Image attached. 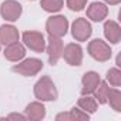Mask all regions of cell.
Instances as JSON below:
<instances>
[{"label":"cell","mask_w":121,"mask_h":121,"mask_svg":"<svg viewBox=\"0 0 121 121\" xmlns=\"http://www.w3.org/2000/svg\"><path fill=\"white\" fill-rule=\"evenodd\" d=\"M34 97L39 101H56L58 97L57 88L48 76H43L34 84Z\"/></svg>","instance_id":"cell-1"},{"label":"cell","mask_w":121,"mask_h":121,"mask_svg":"<svg viewBox=\"0 0 121 121\" xmlns=\"http://www.w3.org/2000/svg\"><path fill=\"white\" fill-rule=\"evenodd\" d=\"M88 54L97 60V61L100 63H104V61H108V60L111 58V48H110V44H107L104 40L101 39H94L88 43Z\"/></svg>","instance_id":"cell-2"},{"label":"cell","mask_w":121,"mask_h":121,"mask_svg":"<svg viewBox=\"0 0 121 121\" xmlns=\"http://www.w3.org/2000/svg\"><path fill=\"white\" fill-rule=\"evenodd\" d=\"M46 30L48 36H54V37H63L67 34L69 31V20L66 16L57 14V16H51L47 19L46 22Z\"/></svg>","instance_id":"cell-3"},{"label":"cell","mask_w":121,"mask_h":121,"mask_svg":"<svg viewBox=\"0 0 121 121\" xmlns=\"http://www.w3.org/2000/svg\"><path fill=\"white\" fill-rule=\"evenodd\" d=\"M41 69H43L41 60H39V58H26L22 63L14 64L12 67V71L19 73L20 76H24V77H33L37 73H40Z\"/></svg>","instance_id":"cell-4"},{"label":"cell","mask_w":121,"mask_h":121,"mask_svg":"<svg viewBox=\"0 0 121 121\" xmlns=\"http://www.w3.org/2000/svg\"><path fill=\"white\" fill-rule=\"evenodd\" d=\"M93 33L90 22L84 17H78L71 24V36L76 41H87Z\"/></svg>","instance_id":"cell-5"},{"label":"cell","mask_w":121,"mask_h":121,"mask_svg":"<svg viewBox=\"0 0 121 121\" xmlns=\"http://www.w3.org/2000/svg\"><path fill=\"white\" fill-rule=\"evenodd\" d=\"M24 46H27L30 50L36 53H43L46 50V40L43 33L40 31H24L22 34Z\"/></svg>","instance_id":"cell-6"},{"label":"cell","mask_w":121,"mask_h":121,"mask_svg":"<svg viewBox=\"0 0 121 121\" xmlns=\"http://www.w3.org/2000/svg\"><path fill=\"white\" fill-rule=\"evenodd\" d=\"M61 57H64V60L67 61V64L74 66V67H78L83 63V48L77 43H69L66 47H63Z\"/></svg>","instance_id":"cell-7"},{"label":"cell","mask_w":121,"mask_h":121,"mask_svg":"<svg viewBox=\"0 0 121 121\" xmlns=\"http://www.w3.org/2000/svg\"><path fill=\"white\" fill-rule=\"evenodd\" d=\"M22 12H23V7L16 0H6L0 6V14H2V17L6 22L13 23L16 20H19V17L22 16Z\"/></svg>","instance_id":"cell-8"},{"label":"cell","mask_w":121,"mask_h":121,"mask_svg":"<svg viewBox=\"0 0 121 121\" xmlns=\"http://www.w3.org/2000/svg\"><path fill=\"white\" fill-rule=\"evenodd\" d=\"M46 51H47V56H48V63L51 66H56L58 63V60L61 58V54H63V41H61V37L48 36Z\"/></svg>","instance_id":"cell-9"},{"label":"cell","mask_w":121,"mask_h":121,"mask_svg":"<svg viewBox=\"0 0 121 121\" xmlns=\"http://www.w3.org/2000/svg\"><path fill=\"white\" fill-rule=\"evenodd\" d=\"M6 60H9V61H20V60H23L26 57V48L22 43L19 41H14L12 44H7L4 51H3Z\"/></svg>","instance_id":"cell-10"},{"label":"cell","mask_w":121,"mask_h":121,"mask_svg":"<svg viewBox=\"0 0 121 121\" xmlns=\"http://www.w3.org/2000/svg\"><path fill=\"white\" fill-rule=\"evenodd\" d=\"M108 16V7L104 3L100 2H93L88 7H87V17L93 22H103L104 19H107Z\"/></svg>","instance_id":"cell-11"},{"label":"cell","mask_w":121,"mask_h":121,"mask_svg":"<svg viewBox=\"0 0 121 121\" xmlns=\"http://www.w3.org/2000/svg\"><path fill=\"white\" fill-rule=\"evenodd\" d=\"M101 78L98 76V73L95 71H87L83 78H81V84H83V88H81V95H86V94H93L94 90L97 88V86L100 84Z\"/></svg>","instance_id":"cell-12"},{"label":"cell","mask_w":121,"mask_h":121,"mask_svg":"<svg viewBox=\"0 0 121 121\" xmlns=\"http://www.w3.org/2000/svg\"><path fill=\"white\" fill-rule=\"evenodd\" d=\"M104 36L111 44H118L121 40V27L114 20H107L104 23Z\"/></svg>","instance_id":"cell-13"},{"label":"cell","mask_w":121,"mask_h":121,"mask_svg":"<svg viewBox=\"0 0 121 121\" xmlns=\"http://www.w3.org/2000/svg\"><path fill=\"white\" fill-rule=\"evenodd\" d=\"M26 118L31 121H40L46 117V107L43 105V101H33L30 103L26 110Z\"/></svg>","instance_id":"cell-14"},{"label":"cell","mask_w":121,"mask_h":121,"mask_svg":"<svg viewBox=\"0 0 121 121\" xmlns=\"http://www.w3.org/2000/svg\"><path fill=\"white\" fill-rule=\"evenodd\" d=\"M19 30L12 24H3L0 26V44H12L14 41H19Z\"/></svg>","instance_id":"cell-15"},{"label":"cell","mask_w":121,"mask_h":121,"mask_svg":"<svg viewBox=\"0 0 121 121\" xmlns=\"http://www.w3.org/2000/svg\"><path fill=\"white\" fill-rule=\"evenodd\" d=\"M78 108H81L83 111H86L87 114H94L98 108V103L95 101L94 97H91V94H86L81 95L78 98Z\"/></svg>","instance_id":"cell-16"},{"label":"cell","mask_w":121,"mask_h":121,"mask_svg":"<svg viewBox=\"0 0 121 121\" xmlns=\"http://www.w3.org/2000/svg\"><path fill=\"white\" fill-rule=\"evenodd\" d=\"M108 93H110V87L107 81H100V84L97 86V88L94 90V98L98 104H107L108 100Z\"/></svg>","instance_id":"cell-17"},{"label":"cell","mask_w":121,"mask_h":121,"mask_svg":"<svg viewBox=\"0 0 121 121\" xmlns=\"http://www.w3.org/2000/svg\"><path fill=\"white\" fill-rule=\"evenodd\" d=\"M64 0H41L40 6L44 12L47 13H58L63 9Z\"/></svg>","instance_id":"cell-18"},{"label":"cell","mask_w":121,"mask_h":121,"mask_svg":"<svg viewBox=\"0 0 121 121\" xmlns=\"http://www.w3.org/2000/svg\"><path fill=\"white\" fill-rule=\"evenodd\" d=\"M107 103H110V105L114 111L121 112V91L118 88H110Z\"/></svg>","instance_id":"cell-19"},{"label":"cell","mask_w":121,"mask_h":121,"mask_svg":"<svg viewBox=\"0 0 121 121\" xmlns=\"http://www.w3.org/2000/svg\"><path fill=\"white\" fill-rule=\"evenodd\" d=\"M107 83H110L112 87H120L121 86V71L118 67L110 69L107 71Z\"/></svg>","instance_id":"cell-20"},{"label":"cell","mask_w":121,"mask_h":121,"mask_svg":"<svg viewBox=\"0 0 121 121\" xmlns=\"http://www.w3.org/2000/svg\"><path fill=\"white\" fill-rule=\"evenodd\" d=\"M69 112H70L71 121H74V120H88V118H90V114H87L86 111H83V110L78 108V107H73Z\"/></svg>","instance_id":"cell-21"},{"label":"cell","mask_w":121,"mask_h":121,"mask_svg":"<svg viewBox=\"0 0 121 121\" xmlns=\"http://www.w3.org/2000/svg\"><path fill=\"white\" fill-rule=\"evenodd\" d=\"M87 4V0H67V7L73 12H81Z\"/></svg>","instance_id":"cell-22"},{"label":"cell","mask_w":121,"mask_h":121,"mask_svg":"<svg viewBox=\"0 0 121 121\" xmlns=\"http://www.w3.org/2000/svg\"><path fill=\"white\" fill-rule=\"evenodd\" d=\"M56 120H57V121H61V120H64V121H71V118H70V112H61V114H57V115H56Z\"/></svg>","instance_id":"cell-23"},{"label":"cell","mask_w":121,"mask_h":121,"mask_svg":"<svg viewBox=\"0 0 121 121\" xmlns=\"http://www.w3.org/2000/svg\"><path fill=\"white\" fill-rule=\"evenodd\" d=\"M7 120H27L26 115H22V114H10L7 115Z\"/></svg>","instance_id":"cell-24"},{"label":"cell","mask_w":121,"mask_h":121,"mask_svg":"<svg viewBox=\"0 0 121 121\" xmlns=\"http://www.w3.org/2000/svg\"><path fill=\"white\" fill-rule=\"evenodd\" d=\"M104 2H105L107 4H110V6H117V4L121 3V0H104Z\"/></svg>","instance_id":"cell-25"},{"label":"cell","mask_w":121,"mask_h":121,"mask_svg":"<svg viewBox=\"0 0 121 121\" xmlns=\"http://www.w3.org/2000/svg\"><path fill=\"white\" fill-rule=\"evenodd\" d=\"M0 46H2V44H0Z\"/></svg>","instance_id":"cell-26"}]
</instances>
